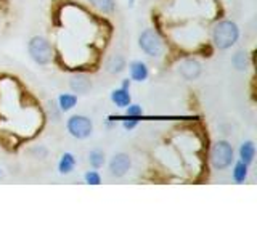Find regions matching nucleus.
Instances as JSON below:
<instances>
[{
  "instance_id": "nucleus-1",
  "label": "nucleus",
  "mask_w": 257,
  "mask_h": 241,
  "mask_svg": "<svg viewBox=\"0 0 257 241\" xmlns=\"http://www.w3.org/2000/svg\"><path fill=\"white\" fill-rule=\"evenodd\" d=\"M238 37H239V29L236 26V23L228 20L217 23L212 29V42L220 50H227L231 45H235Z\"/></svg>"
},
{
  "instance_id": "nucleus-2",
  "label": "nucleus",
  "mask_w": 257,
  "mask_h": 241,
  "mask_svg": "<svg viewBox=\"0 0 257 241\" xmlns=\"http://www.w3.org/2000/svg\"><path fill=\"white\" fill-rule=\"evenodd\" d=\"M28 52L37 64H48L53 60V47L45 37H32L28 44Z\"/></svg>"
},
{
  "instance_id": "nucleus-3",
  "label": "nucleus",
  "mask_w": 257,
  "mask_h": 241,
  "mask_svg": "<svg viewBox=\"0 0 257 241\" xmlns=\"http://www.w3.org/2000/svg\"><path fill=\"white\" fill-rule=\"evenodd\" d=\"M233 148L227 140H219L214 143V147L211 150V163L212 167L217 171H222V169H227L233 163Z\"/></svg>"
},
{
  "instance_id": "nucleus-4",
  "label": "nucleus",
  "mask_w": 257,
  "mask_h": 241,
  "mask_svg": "<svg viewBox=\"0 0 257 241\" xmlns=\"http://www.w3.org/2000/svg\"><path fill=\"white\" fill-rule=\"evenodd\" d=\"M139 45L148 56H159L164 50L163 39L155 29H145L139 37Z\"/></svg>"
},
{
  "instance_id": "nucleus-5",
  "label": "nucleus",
  "mask_w": 257,
  "mask_h": 241,
  "mask_svg": "<svg viewBox=\"0 0 257 241\" xmlns=\"http://www.w3.org/2000/svg\"><path fill=\"white\" fill-rule=\"evenodd\" d=\"M68 132L74 137V139H87V137H90L92 132H93V124L92 120L88 119L87 116H72L68 119Z\"/></svg>"
},
{
  "instance_id": "nucleus-6",
  "label": "nucleus",
  "mask_w": 257,
  "mask_h": 241,
  "mask_svg": "<svg viewBox=\"0 0 257 241\" xmlns=\"http://www.w3.org/2000/svg\"><path fill=\"white\" fill-rule=\"evenodd\" d=\"M131 169V158L125 153H117L109 161V174L112 177H124Z\"/></svg>"
},
{
  "instance_id": "nucleus-7",
  "label": "nucleus",
  "mask_w": 257,
  "mask_h": 241,
  "mask_svg": "<svg viewBox=\"0 0 257 241\" xmlns=\"http://www.w3.org/2000/svg\"><path fill=\"white\" fill-rule=\"evenodd\" d=\"M179 74L185 79V80H195L199 77L201 74V64L199 61L193 60V58H188L180 63L179 66Z\"/></svg>"
},
{
  "instance_id": "nucleus-8",
  "label": "nucleus",
  "mask_w": 257,
  "mask_h": 241,
  "mask_svg": "<svg viewBox=\"0 0 257 241\" xmlns=\"http://www.w3.org/2000/svg\"><path fill=\"white\" fill-rule=\"evenodd\" d=\"M143 114V109L140 104H127L125 106V120H124V127L125 129H134L139 123V119Z\"/></svg>"
},
{
  "instance_id": "nucleus-9",
  "label": "nucleus",
  "mask_w": 257,
  "mask_h": 241,
  "mask_svg": "<svg viewBox=\"0 0 257 241\" xmlns=\"http://www.w3.org/2000/svg\"><path fill=\"white\" fill-rule=\"evenodd\" d=\"M90 87H92L90 80H88V77L84 74H77L71 79V88L76 93H87L90 90Z\"/></svg>"
},
{
  "instance_id": "nucleus-10",
  "label": "nucleus",
  "mask_w": 257,
  "mask_h": 241,
  "mask_svg": "<svg viewBox=\"0 0 257 241\" xmlns=\"http://www.w3.org/2000/svg\"><path fill=\"white\" fill-rule=\"evenodd\" d=\"M131 76L137 82H143L148 77V68L143 61H132L131 63Z\"/></svg>"
},
{
  "instance_id": "nucleus-11",
  "label": "nucleus",
  "mask_w": 257,
  "mask_h": 241,
  "mask_svg": "<svg viewBox=\"0 0 257 241\" xmlns=\"http://www.w3.org/2000/svg\"><path fill=\"white\" fill-rule=\"evenodd\" d=\"M111 100L112 103H116L119 108H125L127 104H131V93H128L127 88H116L111 93Z\"/></svg>"
},
{
  "instance_id": "nucleus-12",
  "label": "nucleus",
  "mask_w": 257,
  "mask_h": 241,
  "mask_svg": "<svg viewBox=\"0 0 257 241\" xmlns=\"http://www.w3.org/2000/svg\"><path fill=\"white\" fill-rule=\"evenodd\" d=\"M125 68V60L122 55H112L106 63V69L111 74H119Z\"/></svg>"
},
{
  "instance_id": "nucleus-13",
  "label": "nucleus",
  "mask_w": 257,
  "mask_h": 241,
  "mask_svg": "<svg viewBox=\"0 0 257 241\" xmlns=\"http://www.w3.org/2000/svg\"><path fill=\"white\" fill-rule=\"evenodd\" d=\"M254 155H255V147L252 142H244L243 145H241L239 148V158L241 161H243L244 164H251L254 161Z\"/></svg>"
},
{
  "instance_id": "nucleus-14",
  "label": "nucleus",
  "mask_w": 257,
  "mask_h": 241,
  "mask_svg": "<svg viewBox=\"0 0 257 241\" xmlns=\"http://www.w3.org/2000/svg\"><path fill=\"white\" fill-rule=\"evenodd\" d=\"M76 166V159L74 156L71 155V153H64V155L61 156L60 159V164H58V169L61 174H69L72 169H74Z\"/></svg>"
},
{
  "instance_id": "nucleus-15",
  "label": "nucleus",
  "mask_w": 257,
  "mask_h": 241,
  "mask_svg": "<svg viewBox=\"0 0 257 241\" xmlns=\"http://www.w3.org/2000/svg\"><path fill=\"white\" fill-rule=\"evenodd\" d=\"M247 177V164H244L243 161L235 164V169H233V179H235L236 183H243Z\"/></svg>"
},
{
  "instance_id": "nucleus-16",
  "label": "nucleus",
  "mask_w": 257,
  "mask_h": 241,
  "mask_svg": "<svg viewBox=\"0 0 257 241\" xmlns=\"http://www.w3.org/2000/svg\"><path fill=\"white\" fill-rule=\"evenodd\" d=\"M88 163H90V166L95 167V169L103 167V164H104V153L100 151V150L90 151V153H88Z\"/></svg>"
},
{
  "instance_id": "nucleus-17",
  "label": "nucleus",
  "mask_w": 257,
  "mask_h": 241,
  "mask_svg": "<svg viewBox=\"0 0 257 241\" xmlns=\"http://www.w3.org/2000/svg\"><path fill=\"white\" fill-rule=\"evenodd\" d=\"M90 4L103 13H112L116 7L114 0H90Z\"/></svg>"
},
{
  "instance_id": "nucleus-18",
  "label": "nucleus",
  "mask_w": 257,
  "mask_h": 241,
  "mask_svg": "<svg viewBox=\"0 0 257 241\" xmlns=\"http://www.w3.org/2000/svg\"><path fill=\"white\" fill-rule=\"evenodd\" d=\"M58 103H60V108L63 111H69L76 106V103H77V98H76V95H69V93H64L61 95L60 98H58Z\"/></svg>"
},
{
  "instance_id": "nucleus-19",
  "label": "nucleus",
  "mask_w": 257,
  "mask_h": 241,
  "mask_svg": "<svg viewBox=\"0 0 257 241\" xmlns=\"http://www.w3.org/2000/svg\"><path fill=\"white\" fill-rule=\"evenodd\" d=\"M233 66H235L238 71H244L247 68V56L244 52H238L235 56H233Z\"/></svg>"
},
{
  "instance_id": "nucleus-20",
  "label": "nucleus",
  "mask_w": 257,
  "mask_h": 241,
  "mask_svg": "<svg viewBox=\"0 0 257 241\" xmlns=\"http://www.w3.org/2000/svg\"><path fill=\"white\" fill-rule=\"evenodd\" d=\"M84 179H85V183H88V185H100V182H101L100 174L95 171H88Z\"/></svg>"
},
{
  "instance_id": "nucleus-21",
  "label": "nucleus",
  "mask_w": 257,
  "mask_h": 241,
  "mask_svg": "<svg viewBox=\"0 0 257 241\" xmlns=\"http://www.w3.org/2000/svg\"><path fill=\"white\" fill-rule=\"evenodd\" d=\"M128 87H131V80L125 79V80H124V84H122V88H127V90H128Z\"/></svg>"
},
{
  "instance_id": "nucleus-22",
  "label": "nucleus",
  "mask_w": 257,
  "mask_h": 241,
  "mask_svg": "<svg viewBox=\"0 0 257 241\" xmlns=\"http://www.w3.org/2000/svg\"><path fill=\"white\" fill-rule=\"evenodd\" d=\"M0 177H2V171H0Z\"/></svg>"
}]
</instances>
